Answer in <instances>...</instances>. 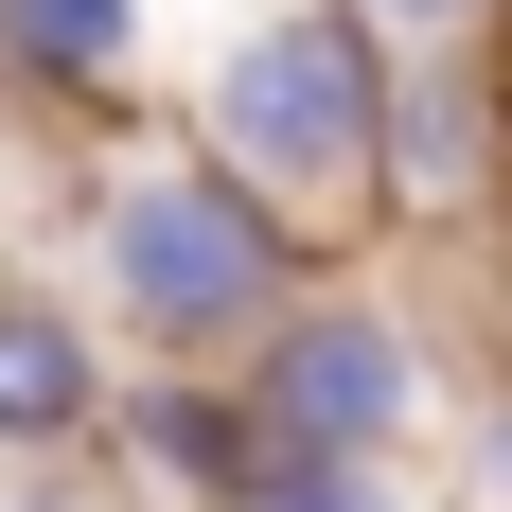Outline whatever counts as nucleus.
<instances>
[{"instance_id": "4", "label": "nucleus", "mask_w": 512, "mask_h": 512, "mask_svg": "<svg viewBox=\"0 0 512 512\" xmlns=\"http://www.w3.org/2000/svg\"><path fill=\"white\" fill-rule=\"evenodd\" d=\"M477 195H495V71H477V53H389V159H371V212L460 230Z\"/></svg>"}, {"instance_id": "2", "label": "nucleus", "mask_w": 512, "mask_h": 512, "mask_svg": "<svg viewBox=\"0 0 512 512\" xmlns=\"http://www.w3.org/2000/svg\"><path fill=\"white\" fill-rule=\"evenodd\" d=\"M89 283H106V318H124L159 371H230L318 265L283 248L212 159H142V177H106V195H89Z\"/></svg>"}, {"instance_id": "11", "label": "nucleus", "mask_w": 512, "mask_h": 512, "mask_svg": "<svg viewBox=\"0 0 512 512\" xmlns=\"http://www.w3.org/2000/svg\"><path fill=\"white\" fill-rule=\"evenodd\" d=\"M477 477H495V495H512V407H495V460H477Z\"/></svg>"}, {"instance_id": "9", "label": "nucleus", "mask_w": 512, "mask_h": 512, "mask_svg": "<svg viewBox=\"0 0 512 512\" xmlns=\"http://www.w3.org/2000/svg\"><path fill=\"white\" fill-rule=\"evenodd\" d=\"M371 36L389 53H477V18H495V0H354Z\"/></svg>"}, {"instance_id": "1", "label": "nucleus", "mask_w": 512, "mask_h": 512, "mask_svg": "<svg viewBox=\"0 0 512 512\" xmlns=\"http://www.w3.org/2000/svg\"><path fill=\"white\" fill-rule=\"evenodd\" d=\"M371 159H389V36H371L354 0H283L265 36H230V71H212V177L301 265L354 248V230H389L371 212Z\"/></svg>"}, {"instance_id": "8", "label": "nucleus", "mask_w": 512, "mask_h": 512, "mask_svg": "<svg viewBox=\"0 0 512 512\" xmlns=\"http://www.w3.org/2000/svg\"><path fill=\"white\" fill-rule=\"evenodd\" d=\"M230 512H407V495H389L371 460H265V477H248Z\"/></svg>"}, {"instance_id": "7", "label": "nucleus", "mask_w": 512, "mask_h": 512, "mask_svg": "<svg viewBox=\"0 0 512 512\" xmlns=\"http://www.w3.org/2000/svg\"><path fill=\"white\" fill-rule=\"evenodd\" d=\"M0 71L36 106H124L142 89V0H0Z\"/></svg>"}, {"instance_id": "10", "label": "nucleus", "mask_w": 512, "mask_h": 512, "mask_svg": "<svg viewBox=\"0 0 512 512\" xmlns=\"http://www.w3.org/2000/svg\"><path fill=\"white\" fill-rule=\"evenodd\" d=\"M0 512H106V495H89V477H18Z\"/></svg>"}, {"instance_id": "6", "label": "nucleus", "mask_w": 512, "mask_h": 512, "mask_svg": "<svg viewBox=\"0 0 512 512\" xmlns=\"http://www.w3.org/2000/svg\"><path fill=\"white\" fill-rule=\"evenodd\" d=\"M106 442H124L159 495H195V512H230V495L265 477L248 407H230V371H142V389H106Z\"/></svg>"}, {"instance_id": "3", "label": "nucleus", "mask_w": 512, "mask_h": 512, "mask_svg": "<svg viewBox=\"0 0 512 512\" xmlns=\"http://www.w3.org/2000/svg\"><path fill=\"white\" fill-rule=\"evenodd\" d=\"M230 407H248L265 460H371L389 477L407 424H424V336H407V301H371V283H301V301L230 354Z\"/></svg>"}, {"instance_id": "5", "label": "nucleus", "mask_w": 512, "mask_h": 512, "mask_svg": "<svg viewBox=\"0 0 512 512\" xmlns=\"http://www.w3.org/2000/svg\"><path fill=\"white\" fill-rule=\"evenodd\" d=\"M106 424V354H89V318L71 301H36V283H0V460H71Z\"/></svg>"}]
</instances>
